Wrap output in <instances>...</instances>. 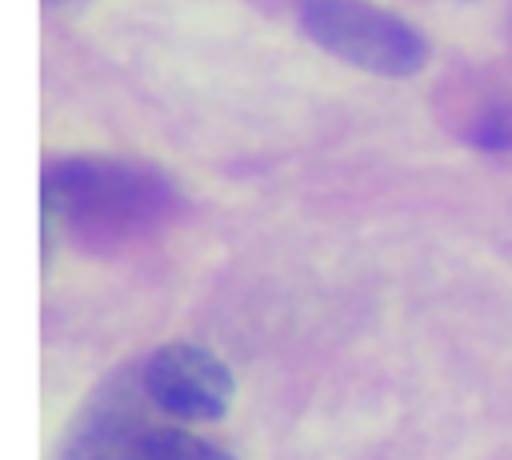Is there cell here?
<instances>
[{"instance_id": "obj_5", "label": "cell", "mask_w": 512, "mask_h": 460, "mask_svg": "<svg viewBox=\"0 0 512 460\" xmlns=\"http://www.w3.org/2000/svg\"><path fill=\"white\" fill-rule=\"evenodd\" d=\"M144 452H148V460H236L228 448L200 440L184 428H148Z\"/></svg>"}, {"instance_id": "obj_2", "label": "cell", "mask_w": 512, "mask_h": 460, "mask_svg": "<svg viewBox=\"0 0 512 460\" xmlns=\"http://www.w3.org/2000/svg\"><path fill=\"white\" fill-rule=\"evenodd\" d=\"M300 28L336 60L376 76H412L428 60L424 36L368 0H304Z\"/></svg>"}, {"instance_id": "obj_3", "label": "cell", "mask_w": 512, "mask_h": 460, "mask_svg": "<svg viewBox=\"0 0 512 460\" xmlns=\"http://www.w3.org/2000/svg\"><path fill=\"white\" fill-rule=\"evenodd\" d=\"M140 392L180 420H220L236 396V380L220 356L200 344L176 340L148 356Z\"/></svg>"}, {"instance_id": "obj_1", "label": "cell", "mask_w": 512, "mask_h": 460, "mask_svg": "<svg viewBox=\"0 0 512 460\" xmlns=\"http://www.w3.org/2000/svg\"><path fill=\"white\" fill-rule=\"evenodd\" d=\"M44 228L60 224L88 248L132 240L176 208V188L156 168L108 156H64L44 168Z\"/></svg>"}, {"instance_id": "obj_4", "label": "cell", "mask_w": 512, "mask_h": 460, "mask_svg": "<svg viewBox=\"0 0 512 460\" xmlns=\"http://www.w3.org/2000/svg\"><path fill=\"white\" fill-rule=\"evenodd\" d=\"M144 432L148 424L136 412V392L124 388V380H112L68 432L56 460H148Z\"/></svg>"}, {"instance_id": "obj_6", "label": "cell", "mask_w": 512, "mask_h": 460, "mask_svg": "<svg viewBox=\"0 0 512 460\" xmlns=\"http://www.w3.org/2000/svg\"><path fill=\"white\" fill-rule=\"evenodd\" d=\"M476 144H480V148H508V144H512V124H508L504 116H488V120H480V128H476Z\"/></svg>"}, {"instance_id": "obj_7", "label": "cell", "mask_w": 512, "mask_h": 460, "mask_svg": "<svg viewBox=\"0 0 512 460\" xmlns=\"http://www.w3.org/2000/svg\"><path fill=\"white\" fill-rule=\"evenodd\" d=\"M48 4H68V0H48Z\"/></svg>"}]
</instances>
